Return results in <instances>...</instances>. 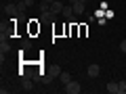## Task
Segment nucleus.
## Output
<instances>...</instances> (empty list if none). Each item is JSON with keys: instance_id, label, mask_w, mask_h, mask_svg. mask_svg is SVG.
Returning <instances> with one entry per match:
<instances>
[{"instance_id": "nucleus-14", "label": "nucleus", "mask_w": 126, "mask_h": 94, "mask_svg": "<svg viewBox=\"0 0 126 94\" xmlns=\"http://www.w3.org/2000/svg\"><path fill=\"white\" fill-rule=\"evenodd\" d=\"M118 88H120V94H124V92H126V80L118 82Z\"/></svg>"}, {"instance_id": "nucleus-13", "label": "nucleus", "mask_w": 126, "mask_h": 94, "mask_svg": "<svg viewBox=\"0 0 126 94\" xmlns=\"http://www.w3.org/2000/svg\"><path fill=\"white\" fill-rule=\"evenodd\" d=\"M6 13H9V15H17V13H19V9H17L15 4H9V6H6Z\"/></svg>"}, {"instance_id": "nucleus-3", "label": "nucleus", "mask_w": 126, "mask_h": 94, "mask_svg": "<svg viewBox=\"0 0 126 94\" xmlns=\"http://www.w3.org/2000/svg\"><path fill=\"white\" fill-rule=\"evenodd\" d=\"M99 73H101V67L97 65V63L88 65V69H86V75H88V77H99Z\"/></svg>"}, {"instance_id": "nucleus-16", "label": "nucleus", "mask_w": 126, "mask_h": 94, "mask_svg": "<svg viewBox=\"0 0 126 94\" xmlns=\"http://www.w3.org/2000/svg\"><path fill=\"white\" fill-rule=\"evenodd\" d=\"M76 2H78V0H69V4H76Z\"/></svg>"}, {"instance_id": "nucleus-6", "label": "nucleus", "mask_w": 126, "mask_h": 94, "mask_svg": "<svg viewBox=\"0 0 126 94\" xmlns=\"http://www.w3.org/2000/svg\"><path fill=\"white\" fill-rule=\"evenodd\" d=\"M72 6H74V15H76V17H78V15H82V13L86 11L84 2H76V4H72Z\"/></svg>"}, {"instance_id": "nucleus-9", "label": "nucleus", "mask_w": 126, "mask_h": 94, "mask_svg": "<svg viewBox=\"0 0 126 94\" xmlns=\"http://www.w3.org/2000/svg\"><path fill=\"white\" fill-rule=\"evenodd\" d=\"M48 75H50V77H59V75H61V67H59V65H55V67H50Z\"/></svg>"}, {"instance_id": "nucleus-10", "label": "nucleus", "mask_w": 126, "mask_h": 94, "mask_svg": "<svg viewBox=\"0 0 126 94\" xmlns=\"http://www.w3.org/2000/svg\"><path fill=\"white\" fill-rule=\"evenodd\" d=\"M21 88L25 90V92H30V90H34V88H32V82L27 80V77H23V80H21Z\"/></svg>"}, {"instance_id": "nucleus-4", "label": "nucleus", "mask_w": 126, "mask_h": 94, "mask_svg": "<svg viewBox=\"0 0 126 94\" xmlns=\"http://www.w3.org/2000/svg\"><path fill=\"white\" fill-rule=\"evenodd\" d=\"M63 6H65V4H63L61 0H55V2H50V11H53L55 15H59V13H63Z\"/></svg>"}, {"instance_id": "nucleus-2", "label": "nucleus", "mask_w": 126, "mask_h": 94, "mask_svg": "<svg viewBox=\"0 0 126 94\" xmlns=\"http://www.w3.org/2000/svg\"><path fill=\"white\" fill-rule=\"evenodd\" d=\"M61 15H63L65 19H69L72 23L76 21V15H74V6H72V4H65V6H63V13H61Z\"/></svg>"}, {"instance_id": "nucleus-5", "label": "nucleus", "mask_w": 126, "mask_h": 94, "mask_svg": "<svg viewBox=\"0 0 126 94\" xmlns=\"http://www.w3.org/2000/svg\"><path fill=\"white\" fill-rule=\"evenodd\" d=\"M40 19H42V21H55L57 15H55L53 11H46V13H40Z\"/></svg>"}, {"instance_id": "nucleus-12", "label": "nucleus", "mask_w": 126, "mask_h": 94, "mask_svg": "<svg viewBox=\"0 0 126 94\" xmlns=\"http://www.w3.org/2000/svg\"><path fill=\"white\" fill-rule=\"evenodd\" d=\"M19 4H21V9H30V6H34V0H19Z\"/></svg>"}, {"instance_id": "nucleus-17", "label": "nucleus", "mask_w": 126, "mask_h": 94, "mask_svg": "<svg viewBox=\"0 0 126 94\" xmlns=\"http://www.w3.org/2000/svg\"><path fill=\"white\" fill-rule=\"evenodd\" d=\"M44 2H55V0H44Z\"/></svg>"}, {"instance_id": "nucleus-8", "label": "nucleus", "mask_w": 126, "mask_h": 94, "mask_svg": "<svg viewBox=\"0 0 126 94\" xmlns=\"http://www.w3.org/2000/svg\"><path fill=\"white\" fill-rule=\"evenodd\" d=\"M59 82H61L63 86H65V84H69V82H72V75H69L67 71H61V75H59Z\"/></svg>"}, {"instance_id": "nucleus-1", "label": "nucleus", "mask_w": 126, "mask_h": 94, "mask_svg": "<svg viewBox=\"0 0 126 94\" xmlns=\"http://www.w3.org/2000/svg\"><path fill=\"white\" fill-rule=\"evenodd\" d=\"M63 90H65L67 94H78V92L82 90V86L78 84V82H74V80H72L69 84H65V88H63Z\"/></svg>"}, {"instance_id": "nucleus-15", "label": "nucleus", "mask_w": 126, "mask_h": 94, "mask_svg": "<svg viewBox=\"0 0 126 94\" xmlns=\"http://www.w3.org/2000/svg\"><path fill=\"white\" fill-rule=\"evenodd\" d=\"M120 50H122V52H126V40L120 42Z\"/></svg>"}, {"instance_id": "nucleus-11", "label": "nucleus", "mask_w": 126, "mask_h": 94, "mask_svg": "<svg viewBox=\"0 0 126 94\" xmlns=\"http://www.w3.org/2000/svg\"><path fill=\"white\" fill-rule=\"evenodd\" d=\"M9 50H11V46H9V42H0V54H9Z\"/></svg>"}, {"instance_id": "nucleus-7", "label": "nucleus", "mask_w": 126, "mask_h": 94, "mask_svg": "<svg viewBox=\"0 0 126 94\" xmlns=\"http://www.w3.org/2000/svg\"><path fill=\"white\" fill-rule=\"evenodd\" d=\"M105 88H107V92H111V94H120V88H118V82H109V84L105 86Z\"/></svg>"}]
</instances>
